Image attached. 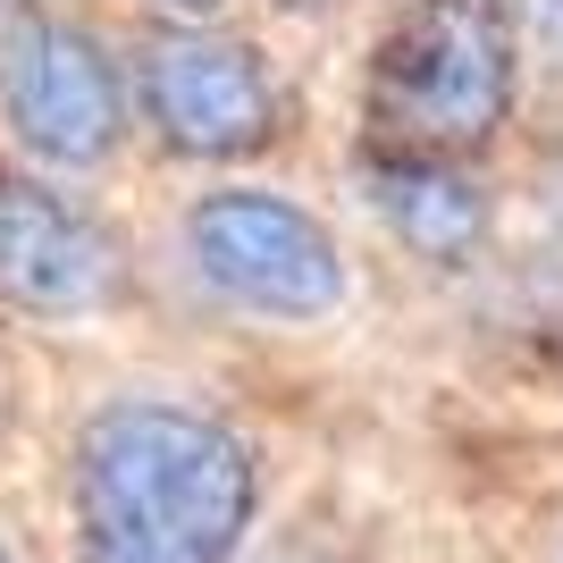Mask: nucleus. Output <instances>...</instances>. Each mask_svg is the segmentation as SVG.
Instances as JSON below:
<instances>
[{
  "label": "nucleus",
  "mask_w": 563,
  "mask_h": 563,
  "mask_svg": "<svg viewBox=\"0 0 563 563\" xmlns=\"http://www.w3.org/2000/svg\"><path fill=\"white\" fill-rule=\"evenodd\" d=\"M362 194H371V211L387 219V235H404L421 261H438V269H463L471 253H479V235H488V194H479V177H471L463 161H446V152H378L371 168H362Z\"/></svg>",
  "instance_id": "obj_7"
},
{
  "label": "nucleus",
  "mask_w": 563,
  "mask_h": 563,
  "mask_svg": "<svg viewBox=\"0 0 563 563\" xmlns=\"http://www.w3.org/2000/svg\"><path fill=\"white\" fill-rule=\"evenodd\" d=\"M286 9H329V0H286Z\"/></svg>",
  "instance_id": "obj_13"
},
{
  "label": "nucleus",
  "mask_w": 563,
  "mask_h": 563,
  "mask_svg": "<svg viewBox=\"0 0 563 563\" xmlns=\"http://www.w3.org/2000/svg\"><path fill=\"white\" fill-rule=\"evenodd\" d=\"M118 235L43 177L0 168V303L34 320H85L118 303Z\"/></svg>",
  "instance_id": "obj_6"
},
{
  "label": "nucleus",
  "mask_w": 563,
  "mask_h": 563,
  "mask_svg": "<svg viewBox=\"0 0 563 563\" xmlns=\"http://www.w3.org/2000/svg\"><path fill=\"white\" fill-rule=\"evenodd\" d=\"M9 429H18V371H9V353H0V446H9Z\"/></svg>",
  "instance_id": "obj_9"
},
{
  "label": "nucleus",
  "mask_w": 563,
  "mask_h": 563,
  "mask_svg": "<svg viewBox=\"0 0 563 563\" xmlns=\"http://www.w3.org/2000/svg\"><path fill=\"white\" fill-rule=\"evenodd\" d=\"M168 9H194V18H202V9H219V0H168Z\"/></svg>",
  "instance_id": "obj_11"
},
{
  "label": "nucleus",
  "mask_w": 563,
  "mask_h": 563,
  "mask_svg": "<svg viewBox=\"0 0 563 563\" xmlns=\"http://www.w3.org/2000/svg\"><path fill=\"white\" fill-rule=\"evenodd\" d=\"M0 563H18V555H9V547H0Z\"/></svg>",
  "instance_id": "obj_14"
},
{
  "label": "nucleus",
  "mask_w": 563,
  "mask_h": 563,
  "mask_svg": "<svg viewBox=\"0 0 563 563\" xmlns=\"http://www.w3.org/2000/svg\"><path fill=\"white\" fill-rule=\"evenodd\" d=\"M0 110L43 168H101L126 135V93H118L110 51L85 25L43 18V9H25L0 34Z\"/></svg>",
  "instance_id": "obj_4"
},
{
  "label": "nucleus",
  "mask_w": 563,
  "mask_h": 563,
  "mask_svg": "<svg viewBox=\"0 0 563 563\" xmlns=\"http://www.w3.org/2000/svg\"><path fill=\"white\" fill-rule=\"evenodd\" d=\"M25 9H34V0H0V34H9V25H18Z\"/></svg>",
  "instance_id": "obj_10"
},
{
  "label": "nucleus",
  "mask_w": 563,
  "mask_h": 563,
  "mask_svg": "<svg viewBox=\"0 0 563 563\" xmlns=\"http://www.w3.org/2000/svg\"><path fill=\"white\" fill-rule=\"evenodd\" d=\"M143 118L186 161H244L278 135V85L244 34L168 25L143 43Z\"/></svg>",
  "instance_id": "obj_5"
},
{
  "label": "nucleus",
  "mask_w": 563,
  "mask_h": 563,
  "mask_svg": "<svg viewBox=\"0 0 563 563\" xmlns=\"http://www.w3.org/2000/svg\"><path fill=\"white\" fill-rule=\"evenodd\" d=\"M68 505L76 563H228L253 530L261 463L202 404L118 396L76 438Z\"/></svg>",
  "instance_id": "obj_1"
},
{
  "label": "nucleus",
  "mask_w": 563,
  "mask_h": 563,
  "mask_svg": "<svg viewBox=\"0 0 563 563\" xmlns=\"http://www.w3.org/2000/svg\"><path fill=\"white\" fill-rule=\"evenodd\" d=\"M514 59L488 0H412L371 59V126L396 152H479L514 110Z\"/></svg>",
  "instance_id": "obj_2"
},
{
  "label": "nucleus",
  "mask_w": 563,
  "mask_h": 563,
  "mask_svg": "<svg viewBox=\"0 0 563 563\" xmlns=\"http://www.w3.org/2000/svg\"><path fill=\"white\" fill-rule=\"evenodd\" d=\"M177 235H186L194 278L211 286L219 303L253 311V320H329L345 303L336 235L286 194H261V186L202 194Z\"/></svg>",
  "instance_id": "obj_3"
},
{
  "label": "nucleus",
  "mask_w": 563,
  "mask_h": 563,
  "mask_svg": "<svg viewBox=\"0 0 563 563\" xmlns=\"http://www.w3.org/2000/svg\"><path fill=\"white\" fill-rule=\"evenodd\" d=\"M488 9H496V25H505L514 51L563 68V0H488Z\"/></svg>",
  "instance_id": "obj_8"
},
{
  "label": "nucleus",
  "mask_w": 563,
  "mask_h": 563,
  "mask_svg": "<svg viewBox=\"0 0 563 563\" xmlns=\"http://www.w3.org/2000/svg\"><path fill=\"white\" fill-rule=\"evenodd\" d=\"M286 563H336V555H286Z\"/></svg>",
  "instance_id": "obj_12"
}]
</instances>
